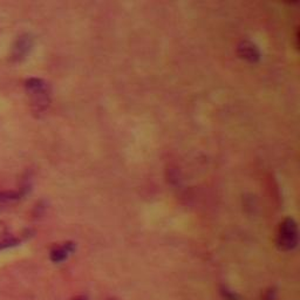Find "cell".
Instances as JSON below:
<instances>
[{
	"mask_svg": "<svg viewBox=\"0 0 300 300\" xmlns=\"http://www.w3.org/2000/svg\"><path fill=\"white\" fill-rule=\"evenodd\" d=\"M76 300H84V299H76Z\"/></svg>",
	"mask_w": 300,
	"mask_h": 300,
	"instance_id": "8",
	"label": "cell"
},
{
	"mask_svg": "<svg viewBox=\"0 0 300 300\" xmlns=\"http://www.w3.org/2000/svg\"><path fill=\"white\" fill-rule=\"evenodd\" d=\"M20 241L18 238L11 235L7 225L4 222L0 221V250L7 247H12L18 245Z\"/></svg>",
	"mask_w": 300,
	"mask_h": 300,
	"instance_id": "4",
	"label": "cell"
},
{
	"mask_svg": "<svg viewBox=\"0 0 300 300\" xmlns=\"http://www.w3.org/2000/svg\"><path fill=\"white\" fill-rule=\"evenodd\" d=\"M25 88H26L28 95L31 96V102H32L34 109L39 111L44 110L50 102L48 87L44 80L36 78L27 79L25 82Z\"/></svg>",
	"mask_w": 300,
	"mask_h": 300,
	"instance_id": "1",
	"label": "cell"
},
{
	"mask_svg": "<svg viewBox=\"0 0 300 300\" xmlns=\"http://www.w3.org/2000/svg\"><path fill=\"white\" fill-rule=\"evenodd\" d=\"M71 247L70 245H65V247H56L54 248V250L51 252V259H52L53 262L55 263H59V262H62L65 261L66 257H67L68 252H71Z\"/></svg>",
	"mask_w": 300,
	"mask_h": 300,
	"instance_id": "5",
	"label": "cell"
},
{
	"mask_svg": "<svg viewBox=\"0 0 300 300\" xmlns=\"http://www.w3.org/2000/svg\"><path fill=\"white\" fill-rule=\"evenodd\" d=\"M298 243V228L293 219L287 218L279 227L277 244L281 250L290 251L297 247Z\"/></svg>",
	"mask_w": 300,
	"mask_h": 300,
	"instance_id": "2",
	"label": "cell"
},
{
	"mask_svg": "<svg viewBox=\"0 0 300 300\" xmlns=\"http://www.w3.org/2000/svg\"><path fill=\"white\" fill-rule=\"evenodd\" d=\"M20 197H21V195H20V193H17V191H0V203L16 201V199H19Z\"/></svg>",
	"mask_w": 300,
	"mask_h": 300,
	"instance_id": "6",
	"label": "cell"
},
{
	"mask_svg": "<svg viewBox=\"0 0 300 300\" xmlns=\"http://www.w3.org/2000/svg\"><path fill=\"white\" fill-rule=\"evenodd\" d=\"M241 50H243V55H244V58L251 60V61H253L255 58H258L259 56L258 51H257L255 48V46H252V45L247 46L244 44V47H241Z\"/></svg>",
	"mask_w": 300,
	"mask_h": 300,
	"instance_id": "7",
	"label": "cell"
},
{
	"mask_svg": "<svg viewBox=\"0 0 300 300\" xmlns=\"http://www.w3.org/2000/svg\"><path fill=\"white\" fill-rule=\"evenodd\" d=\"M33 47V38L31 34H21L14 41L11 50L10 59L12 62H21L27 58Z\"/></svg>",
	"mask_w": 300,
	"mask_h": 300,
	"instance_id": "3",
	"label": "cell"
}]
</instances>
